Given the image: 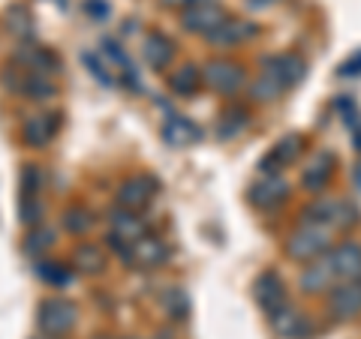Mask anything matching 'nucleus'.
<instances>
[{"label":"nucleus","instance_id":"obj_1","mask_svg":"<svg viewBox=\"0 0 361 339\" xmlns=\"http://www.w3.org/2000/svg\"><path fill=\"white\" fill-rule=\"evenodd\" d=\"M331 246V229L316 222H301V229H295L286 237V255L292 262H313L322 252H329Z\"/></svg>","mask_w":361,"mask_h":339},{"label":"nucleus","instance_id":"obj_2","mask_svg":"<svg viewBox=\"0 0 361 339\" xmlns=\"http://www.w3.org/2000/svg\"><path fill=\"white\" fill-rule=\"evenodd\" d=\"M37 321H39V331L49 333V336H63L70 333L75 321H78V307L73 300H63V298H49L39 303L37 309Z\"/></svg>","mask_w":361,"mask_h":339},{"label":"nucleus","instance_id":"obj_3","mask_svg":"<svg viewBox=\"0 0 361 339\" xmlns=\"http://www.w3.org/2000/svg\"><path fill=\"white\" fill-rule=\"evenodd\" d=\"M304 222H316L325 229H349L358 222V210L341 198H319L304 210Z\"/></svg>","mask_w":361,"mask_h":339},{"label":"nucleus","instance_id":"obj_4","mask_svg":"<svg viewBox=\"0 0 361 339\" xmlns=\"http://www.w3.org/2000/svg\"><path fill=\"white\" fill-rule=\"evenodd\" d=\"M202 82L223 96H232V94H238L244 84V66L235 60H226V58L208 60L205 70H202Z\"/></svg>","mask_w":361,"mask_h":339},{"label":"nucleus","instance_id":"obj_5","mask_svg":"<svg viewBox=\"0 0 361 339\" xmlns=\"http://www.w3.org/2000/svg\"><path fill=\"white\" fill-rule=\"evenodd\" d=\"M226 18H229L226 9L220 4H214V0H193L187 9H180V25H184V30L202 33V37L211 33L214 27H220Z\"/></svg>","mask_w":361,"mask_h":339},{"label":"nucleus","instance_id":"obj_6","mask_svg":"<svg viewBox=\"0 0 361 339\" xmlns=\"http://www.w3.org/2000/svg\"><path fill=\"white\" fill-rule=\"evenodd\" d=\"M160 192V180L151 174H135L130 180H123L118 189V207L139 213L154 201V196Z\"/></svg>","mask_w":361,"mask_h":339},{"label":"nucleus","instance_id":"obj_7","mask_svg":"<svg viewBox=\"0 0 361 339\" xmlns=\"http://www.w3.org/2000/svg\"><path fill=\"white\" fill-rule=\"evenodd\" d=\"M262 72L271 75L280 87H295L304 82V72H307V66L298 54H271V58H262Z\"/></svg>","mask_w":361,"mask_h":339},{"label":"nucleus","instance_id":"obj_8","mask_svg":"<svg viewBox=\"0 0 361 339\" xmlns=\"http://www.w3.org/2000/svg\"><path fill=\"white\" fill-rule=\"evenodd\" d=\"M127 262H130V264H135V267H142V270H148V267H160V264H166V262H169V246L160 241V237L145 234V237H139L135 243H130Z\"/></svg>","mask_w":361,"mask_h":339},{"label":"nucleus","instance_id":"obj_9","mask_svg":"<svg viewBox=\"0 0 361 339\" xmlns=\"http://www.w3.org/2000/svg\"><path fill=\"white\" fill-rule=\"evenodd\" d=\"M301 148H304V139L301 135H286V139H280L274 144V151H271L262 162H259V172H262V177H271V174H277L283 165H292L301 156Z\"/></svg>","mask_w":361,"mask_h":339},{"label":"nucleus","instance_id":"obj_10","mask_svg":"<svg viewBox=\"0 0 361 339\" xmlns=\"http://www.w3.org/2000/svg\"><path fill=\"white\" fill-rule=\"evenodd\" d=\"M253 298H256V303H259V307H262L268 315L277 312V309L286 303L283 279H280L274 270H265V274H259L256 282H253Z\"/></svg>","mask_w":361,"mask_h":339},{"label":"nucleus","instance_id":"obj_11","mask_svg":"<svg viewBox=\"0 0 361 339\" xmlns=\"http://www.w3.org/2000/svg\"><path fill=\"white\" fill-rule=\"evenodd\" d=\"M329 307L331 315L341 321H349L361 315V282H343V286H334L329 295Z\"/></svg>","mask_w":361,"mask_h":339},{"label":"nucleus","instance_id":"obj_12","mask_svg":"<svg viewBox=\"0 0 361 339\" xmlns=\"http://www.w3.org/2000/svg\"><path fill=\"white\" fill-rule=\"evenodd\" d=\"M286 196H289V184L280 174L262 177L259 184L250 186V205L253 207H262V210L277 207L280 201H286Z\"/></svg>","mask_w":361,"mask_h":339},{"label":"nucleus","instance_id":"obj_13","mask_svg":"<svg viewBox=\"0 0 361 339\" xmlns=\"http://www.w3.org/2000/svg\"><path fill=\"white\" fill-rule=\"evenodd\" d=\"M271 327H274V333L283 336V339H298V336L310 333L307 315L298 312L295 307H289V303H283L277 312H271Z\"/></svg>","mask_w":361,"mask_h":339},{"label":"nucleus","instance_id":"obj_14","mask_svg":"<svg viewBox=\"0 0 361 339\" xmlns=\"http://www.w3.org/2000/svg\"><path fill=\"white\" fill-rule=\"evenodd\" d=\"M331 267H334V276L337 279H346V282H358L361 279V246L358 243H341L337 250H331Z\"/></svg>","mask_w":361,"mask_h":339},{"label":"nucleus","instance_id":"obj_15","mask_svg":"<svg viewBox=\"0 0 361 339\" xmlns=\"http://www.w3.org/2000/svg\"><path fill=\"white\" fill-rule=\"evenodd\" d=\"M111 234L130 246V243L139 241V237L148 234V225H145V219L139 217V213L115 207V210H111Z\"/></svg>","mask_w":361,"mask_h":339},{"label":"nucleus","instance_id":"obj_16","mask_svg":"<svg viewBox=\"0 0 361 339\" xmlns=\"http://www.w3.org/2000/svg\"><path fill=\"white\" fill-rule=\"evenodd\" d=\"M334 279H337V276H334L331 258H325V262H313L310 267H304L298 286H301L304 295H322V291H331Z\"/></svg>","mask_w":361,"mask_h":339},{"label":"nucleus","instance_id":"obj_17","mask_svg":"<svg viewBox=\"0 0 361 339\" xmlns=\"http://www.w3.org/2000/svg\"><path fill=\"white\" fill-rule=\"evenodd\" d=\"M256 25L250 21H235V18H226L220 27H214L211 33H205V39L211 45H238V42H247L256 37Z\"/></svg>","mask_w":361,"mask_h":339},{"label":"nucleus","instance_id":"obj_18","mask_svg":"<svg viewBox=\"0 0 361 339\" xmlns=\"http://www.w3.org/2000/svg\"><path fill=\"white\" fill-rule=\"evenodd\" d=\"M6 84L13 87L16 94L30 96V99H49V96H54V90H58L49 82V75H37V72H13V78H9Z\"/></svg>","mask_w":361,"mask_h":339},{"label":"nucleus","instance_id":"obj_19","mask_svg":"<svg viewBox=\"0 0 361 339\" xmlns=\"http://www.w3.org/2000/svg\"><path fill=\"white\" fill-rule=\"evenodd\" d=\"M163 139L172 148H190V144H196L202 139V129L187 117H169V123L163 127Z\"/></svg>","mask_w":361,"mask_h":339},{"label":"nucleus","instance_id":"obj_20","mask_svg":"<svg viewBox=\"0 0 361 339\" xmlns=\"http://www.w3.org/2000/svg\"><path fill=\"white\" fill-rule=\"evenodd\" d=\"M58 115H37L25 123V141L30 148H45L58 132Z\"/></svg>","mask_w":361,"mask_h":339},{"label":"nucleus","instance_id":"obj_21","mask_svg":"<svg viewBox=\"0 0 361 339\" xmlns=\"http://www.w3.org/2000/svg\"><path fill=\"white\" fill-rule=\"evenodd\" d=\"M247 123H250V111H247L244 105H229L217 120V139L220 141L238 139V135L247 129Z\"/></svg>","mask_w":361,"mask_h":339},{"label":"nucleus","instance_id":"obj_22","mask_svg":"<svg viewBox=\"0 0 361 339\" xmlns=\"http://www.w3.org/2000/svg\"><path fill=\"white\" fill-rule=\"evenodd\" d=\"M145 60H148L154 70H166L169 63L175 60V42L163 37V33H151L148 39H145Z\"/></svg>","mask_w":361,"mask_h":339},{"label":"nucleus","instance_id":"obj_23","mask_svg":"<svg viewBox=\"0 0 361 339\" xmlns=\"http://www.w3.org/2000/svg\"><path fill=\"white\" fill-rule=\"evenodd\" d=\"M331 168H334V153H316L313 160H310V165L304 168V174H301V186L304 189H310V192H316V189H322L325 186V180H329V174H331Z\"/></svg>","mask_w":361,"mask_h":339},{"label":"nucleus","instance_id":"obj_24","mask_svg":"<svg viewBox=\"0 0 361 339\" xmlns=\"http://www.w3.org/2000/svg\"><path fill=\"white\" fill-rule=\"evenodd\" d=\"M169 87H172L178 96H193L202 87V70L193 63H184L175 75H169Z\"/></svg>","mask_w":361,"mask_h":339},{"label":"nucleus","instance_id":"obj_25","mask_svg":"<svg viewBox=\"0 0 361 339\" xmlns=\"http://www.w3.org/2000/svg\"><path fill=\"white\" fill-rule=\"evenodd\" d=\"M73 262H75L78 270H85V274H99V270L106 267V255H103V250H99V246L85 243V246H78V250H75Z\"/></svg>","mask_w":361,"mask_h":339},{"label":"nucleus","instance_id":"obj_26","mask_svg":"<svg viewBox=\"0 0 361 339\" xmlns=\"http://www.w3.org/2000/svg\"><path fill=\"white\" fill-rule=\"evenodd\" d=\"M280 94H283V87L265 72L250 84V96L256 99V103H274V99H280Z\"/></svg>","mask_w":361,"mask_h":339},{"label":"nucleus","instance_id":"obj_27","mask_svg":"<svg viewBox=\"0 0 361 339\" xmlns=\"http://www.w3.org/2000/svg\"><path fill=\"white\" fill-rule=\"evenodd\" d=\"M163 307L169 312V319H187V312H190V303H187V295H184V288H169L166 291V298H163Z\"/></svg>","mask_w":361,"mask_h":339},{"label":"nucleus","instance_id":"obj_28","mask_svg":"<svg viewBox=\"0 0 361 339\" xmlns=\"http://www.w3.org/2000/svg\"><path fill=\"white\" fill-rule=\"evenodd\" d=\"M39 184H42L39 168L27 165L21 172V201H39Z\"/></svg>","mask_w":361,"mask_h":339},{"label":"nucleus","instance_id":"obj_29","mask_svg":"<svg viewBox=\"0 0 361 339\" xmlns=\"http://www.w3.org/2000/svg\"><path fill=\"white\" fill-rule=\"evenodd\" d=\"M82 63L87 66L90 72H94V78L99 84H106V87L115 84V75H111V70H109V66H103V60H99L94 51H82Z\"/></svg>","mask_w":361,"mask_h":339},{"label":"nucleus","instance_id":"obj_30","mask_svg":"<svg viewBox=\"0 0 361 339\" xmlns=\"http://www.w3.org/2000/svg\"><path fill=\"white\" fill-rule=\"evenodd\" d=\"M63 229L66 231H73V234H82L90 229V210L85 207H70L63 213Z\"/></svg>","mask_w":361,"mask_h":339},{"label":"nucleus","instance_id":"obj_31","mask_svg":"<svg viewBox=\"0 0 361 339\" xmlns=\"http://www.w3.org/2000/svg\"><path fill=\"white\" fill-rule=\"evenodd\" d=\"M37 274H39V279L51 282V286H66V282H70V274L63 270V264H54V262L37 264Z\"/></svg>","mask_w":361,"mask_h":339},{"label":"nucleus","instance_id":"obj_32","mask_svg":"<svg viewBox=\"0 0 361 339\" xmlns=\"http://www.w3.org/2000/svg\"><path fill=\"white\" fill-rule=\"evenodd\" d=\"M51 243H54V231L39 229L37 234L27 237V252H30V255H42L45 250H51Z\"/></svg>","mask_w":361,"mask_h":339},{"label":"nucleus","instance_id":"obj_33","mask_svg":"<svg viewBox=\"0 0 361 339\" xmlns=\"http://www.w3.org/2000/svg\"><path fill=\"white\" fill-rule=\"evenodd\" d=\"M334 108H337V111H341V115H343L346 129L353 127V123L361 117V111H358V105H355V99H353V96H337V99H334Z\"/></svg>","mask_w":361,"mask_h":339},{"label":"nucleus","instance_id":"obj_34","mask_svg":"<svg viewBox=\"0 0 361 339\" xmlns=\"http://www.w3.org/2000/svg\"><path fill=\"white\" fill-rule=\"evenodd\" d=\"M337 75H341V78H358V75H361V51H355L346 63H341Z\"/></svg>","mask_w":361,"mask_h":339},{"label":"nucleus","instance_id":"obj_35","mask_svg":"<svg viewBox=\"0 0 361 339\" xmlns=\"http://www.w3.org/2000/svg\"><path fill=\"white\" fill-rule=\"evenodd\" d=\"M103 49H106V58H111V60H115L118 66H123V70H127V72H133V70H130V60H127V54H123V51L118 49L115 42H111V39H103Z\"/></svg>","mask_w":361,"mask_h":339},{"label":"nucleus","instance_id":"obj_36","mask_svg":"<svg viewBox=\"0 0 361 339\" xmlns=\"http://www.w3.org/2000/svg\"><path fill=\"white\" fill-rule=\"evenodd\" d=\"M85 9H87V15H94V18H109V4L106 0H87Z\"/></svg>","mask_w":361,"mask_h":339},{"label":"nucleus","instance_id":"obj_37","mask_svg":"<svg viewBox=\"0 0 361 339\" xmlns=\"http://www.w3.org/2000/svg\"><path fill=\"white\" fill-rule=\"evenodd\" d=\"M349 135H353V141H355V151L361 153V117L353 123V127H349Z\"/></svg>","mask_w":361,"mask_h":339},{"label":"nucleus","instance_id":"obj_38","mask_svg":"<svg viewBox=\"0 0 361 339\" xmlns=\"http://www.w3.org/2000/svg\"><path fill=\"white\" fill-rule=\"evenodd\" d=\"M193 0H163V6H169V9H187Z\"/></svg>","mask_w":361,"mask_h":339},{"label":"nucleus","instance_id":"obj_39","mask_svg":"<svg viewBox=\"0 0 361 339\" xmlns=\"http://www.w3.org/2000/svg\"><path fill=\"white\" fill-rule=\"evenodd\" d=\"M271 4H277V0H247V9H268Z\"/></svg>","mask_w":361,"mask_h":339},{"label":"nucleus","instance_id":"obj_40","mask_svg":"<svg viewBox=\"0 0 361 339\" xmlns=\"http://www.w3.org/2000/svg\"><path fill=\"white\" fill-rule=\"evenodd\" d=\"M355 184H358V189H361V165L355 168Z\"/></svg>","mask_w":361,"mask_h":339},{"label":"nucleus","instance_id":"obj_41","mask_svg":"<svg viewBox=\"0 0 361 339\" xmlns=\"http://www.w3.org/2000/svg\"><path fill=\"white\" fill-rule=\"evenodd\" d=\"M94 339H111V336H94Z\"/></svg>","mask_w":361,"mask_h":339},{"label":"nucleus","instance_id":"obj_42","mask_svg":"<svg viewBox=\"0 0 361 339\" xmlns=\"http://www.w3.org/2000/svg\"><path fill=\"white\" fill-rule=\"evenodd\" d=\"M157 339H169V336H166V333H163V336H157Z\"/></svg>","mask_w":361,"mask_h":339},{"label":"nucleus","instance_id":"obj_43","mask_svg":"<svg viewBox=\"0 0 361 339\" xmlns=\"http://www.w3.org/2000/svg\"><path fill=\"white\" fill-rule=\"evenodd\" d=\"M358 282H361V279H358Z\"/></svg>","mask_w":361,"mask_h":339}]
</instances>
